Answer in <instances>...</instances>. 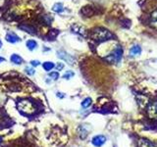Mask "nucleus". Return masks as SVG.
Instances as JSON below:
<instances>
[{
    "mask_svg": "<svg viewBox=\"0 0 157 147\" xmlns=\"http://www.w3.org/2000/svg\"><path fill=\"white\" fill-rule=\"evenodd\" d=\"M63 68H64V64H63V63H57V65H56L57 71H61Z\"/></svg>",
    "mask_w": 157,
    "mask_h": 147,
    "instance_id": "obj_21",
    "label": "nucleus"
},
{
    "mask_svg": "<svg viewBox=\"0 0 157 147\" xmlns=\"http://www.w3.org/2000/svg\"><path fill=\"white\" fill-rule=\"evenodd\" d=\"M139 147H157L155 142L147 139V138H140L139 140Z\"/></svg>",
    "mask_w": 157,
    "mask_h": 147,
    "instance_id": "obj_6",
    "label": "nucleus"
},
{
    "mask_svg": "<svg viewBox=\"0 0 157 147\" xmlns=\"http://www.w3.org/2000/svg\"><path fill=\"white\" fill-rule=\"evenodd\" d=\"M63 10H64V8H63V5H62L61 3L54 4V6H53V11L54 12H57V13H61V12H63Z\"/></svg>",
    "mask_w": 157,
    "mask_h": 147,
    "instance_id": "obj_16",
    "label": "nucleus"
},
{
    "mask_svg": "<svg viewBox=\"0 0 157 147\" xmlns=\"http://www.w3.org/2000/svg\"><path fill=\"white\" fill-rule=\"evenodd\" d=\"M6 40L10 43H16V42L20 41V37L16 34L10 31V33H8L6 34Z\"/></svg>",
    "mask_w": 157,
    "mask_h": 147,
    "instance_id": "obj_8",
    "label": "nucleus"
},
{
    "mask_svg": "<svg viewBox=\"0 0 157 147\" xmlns=\"http://www.w3.org/2000/svg\"><path fill=\"white\" fill-rule=\"evenodd\" d=\"M42 67H43V69L46 71V72H49V71H51L54 68L55 65L53 64L52 62H44V63H43Z\"/></svg>",
    "mask_w": 157,
    "mask_h": 147,
    "instance_id": "obj_14",
    "label": "nucleus"
},
{
    "mask_svg": "<svg viewBox=\"0 0 157 147\" xmlns=\"http://www.w3.org/2000/svg\"><path fill=\"white\" fill-rule=\"evenodd\" d=\"M11 62L14 63V64H16V65H20L23 63V59L21 56H19L18 54H13L11 56Z\"/></svg>",
    "mask_w": 157,
    "mask_h": 147,
    "instance_id": "obj_10",
    "label": "nucleus"
},
{
    "mask_svg": "<svg viewBox=\"0 0 157 147\" xmlns=\"http://www.w3.org/2000/svg\"><path fill=\"white\" fill-rule=\"evenodd\" d=\"M140 52H141V48L139 45H136V46L132 47L131 51H130V53H131L133 56H136V55L140 54Z\"/></svg>",
    "mask_w": 157,
    "mask_h": 147,
    "instance_id": "obj_13",
    "label": "nucleus"
},
{
    "mask_svg": "<svg viewBox=\"0 0 157 147\" xmlns=\"http://www.w3.org/2000/svg\"><path fill=\"white\" fill-rule=\"evenodd\" d=\"M25 72L27 74V75H34L35 73V71L34 68H30V67H26V69H25Z\"/></svg>",
    "mask_w": 157,
    "mask_h": 147,
    "instance_id": "obj_19",
    "label": "nucleus"
},
{
    "mask_svg": "<svg viewBox=\"0 0 157 147\" xmlns=\"http://www.w3.org/2000/svg\"><path fill=\"white\" fill-rule=\"evenodd\" d=\"M4 61H5V59L2 58V57H0V63H2V62H4Z\"/></svg>",
    "mask_w": 157,
    "mask_h": 147,
    "instance_id": "obj_22",
    "label": "nucleus"
},
{
    "mask_svg": "<svg viewBox=\"0 0 157 147\" xmlns=\"http://www.w3.org/2000/svg\"><path fill=\"white\" fill-rule=\"evenodd\" d=\"M90 37L94 41L104 42L111 39L113 37V34H111V31L104 29V27H96V29L92 30V31L90 33Z\"/></svg>",
    "mask_w": 157,
    "mask_h": 147,
    "instance_id": "obj_1",
    "label": "nucleus"
},
{
    "mask_svg": "<svg viewBox=\"0 0 157 147\" xmlns=\"http://www.w3.org/2000/svg\"><path fill=\"white\" fill-rule=\"evenodd\" d=\"M106 141V137L104 136H96L92 138V144L96 147L102 146Z\"/></svg>",
    "mask_w": 157,
    "mask_h": 147,
    "instance_id": "obj_7",
    "label": "nucleus"
},
{
    "mask_svg": "<svg viewBox=\"0 0 157 147\" xmlns=\"http://www.w3.org/2000/svg\"><path fill=\"white\" fill-rule=\"evenodd\" d=\"M48 77L51 79H53V81H56V79H58V78H59V74L57 72H52V73H49Z\"/></svg>",
    "mask_w": 157,
    "mask_h": 147,
    "instance_id": "obj_18",
    "label": "nucleus"
},
{
    "mask_svg": "<svg viewBox=\"0 0 157 147\" xmlns=\"http://www.w3.org/2000/svg\"><path fill=\"white\" fill-rule=\"evenodd\" d=\"M39 64H40V62L37 61V60H33V61H30V65L33 66V67H37V66H39Z\"/></svg>",
    "mask_w": 157,
    "mask_h": 147,
    "instance_id": "obj_20",
    "label": "nucleus"
},
{
    "mask_svg": "<svg viewBox=\"0 0 157 147\" xmlns=\"http://www.w3.org/2000/svg\"><path fill=\"white\" fill-rule=\"evenodd\" d=\"M82 13L84 14L85 16H86V17H90L92 14H93V11H92V8L91 7H85V8H82Z\"/></svg>",
    "mask_w": 157,
    "mask_h": 147,
    "instance_id": "obj_11",
    "label": "nucleus"
},
{
    "mask_svg": "<svg viewBox=\"0 0 157 147\" xmlns=\"http://www.w3.org/2000/svg\"><path fill=\"white\" fill-rule=\"evenodd\" d=\"M57 54H58V57L59 58L63 59V60L66 61L67 63H68V64L73 65L74 63H75V58L72 56V55H70V54H68L67 52H65V51L60 50V51H58Z\"/></svg>",
    "mask_w": 157,
    "mask_h": 147,
    "instance_id": "obj_5",
    "label": "nucleus"
},
{
    "mask_svg": "<svg viewBox=\"0 0 157 147\" xmlns=\"http://www.w3.org/2000/svg\"><path fill=\"white\" fill-rule=\"evenodd\" d=\"M91 102H92L91 98H89V97L85 98V99H84V101L82 102V108H88V107L91 105Z\"/></svg>",
    "mask_w": 157,
    "mask_h": 147,
    "instance_id": "obj_15",
    "label": "nucleus"
},
{
    "mask_svg": "<svg viewBox=\"0 0 157 147\" xmlns=\"http://www.w3.org/2000/svg\"><path fill=\"white\" fill-rule=\"evenodd\" d=\"M27 47L30 50H34V49H37V41H34V40H33V39H30V40L27 41Z\"/></svg>",
    "mask_w": 157,
    "mask_h": 147,
    "instance_id": "obj_12",
    "label": "nucleus"
},
{
    "mask_svg": "<svg viewBox=\"0 0 157 147\" xmlns=\"http://www.w3.org/2000/svg\"><path fill=\"white\" fill-rule=\"evenodd\" d=\"M146 113L152 120H157V100L151 101L146 107Z\"/></svg>",
    "mask_w": 157,
    "mask_h": 147,
    "instance_id": "obj_4",
    "label": "nucleus"
},
{
    "mask_svg": "<svg viewBox=\"0 0 157 147\" xmlns=\"http://www.w3.org/2000/svg\"><path fill=\"white\" fill-rule=\"evenodd\" d=\"M2 141V137L1 136H0V142H1Z\"/></svg>",
    "mask_w": 157,
    "mask_h": 147,
    "instance_id": "obj_24",
    "label": "nucleus"
},
{
    "mask_svg": "<svg viewBox=\"0 0 157 147\" xmlns=\"http://www.w3.org/2000/svg\"><path fill=\"white\" fill-rule=\"evenodd\" d=\"M122 55H123V49L121 46H117L116 48L112 50V52H110L107 56L104 57V60L111 63V64H115L121 60Z\"/></svg>",
    "mask_w": 157,
    "mask_h": 147,
    "instance_id": "obj_3",
    "label": "nucleus"
},
{
    "mask_svg": "<svg viewBox=\"0 0 157 147\" xmlns=\"http://www.w3.org/2000/svg\"><path fill=\"white\" fill-rule=\"evenodd\" d=\"M149 22H150V25L152 27H154L157 29V10L152 12V14L150 15V19H149Z\"/></svg>",
    "mask_w": 157,
    "mask_h": 147,
    "instance_id": "obj_9",
    "label": "nucleus"
},
{
    "mask_svg": "<svg viewBox=\"0 0 157 147\" xmlns=\"http://www.w3.org/2000/svg\"><path fill=\"white\" fill-rule=\"evenodd\" d=\"M17 107L19 111L24 115H27V116H30L35 113L37 111V107L33 100L30 99H22L17 103Z\"/></svg>",
    "mask_w": 157,
    "mask_h": 147,
    "instance_id": "obj_2",
    "label": "nucleus"
},
{
    "mask_svg": "<svg viewBox=\"0 0 157 147\" xmlns=\"http://www.w3.org/2000/svg\"><path fill=\"white\" fill-rule=\"evenodd\" d=\"M2 47V42H1V40H0V48H1Z\"/></svg>",
    "mask_w": 157,
    "mask_h": 147,
    "instance_id": "obj_23",
    "label": "nucleus"
},
{
    "mask_svg": "<svg viewBox=\"0 0 157 147\" xmlns=\"http://www.w3.org/2000/svg\"><path fill=\"white\" fill-rule=\"evenodd\" d=\"M73 77H74V73L72 71H68V72H66L64 75H63V78H66V79H70Z\"/></svg>",
    "mask_w": 157,
    "mask_h": 147,
    "instance_id": "obj_17",
    "label": "nucleus"
}]
</instances>
